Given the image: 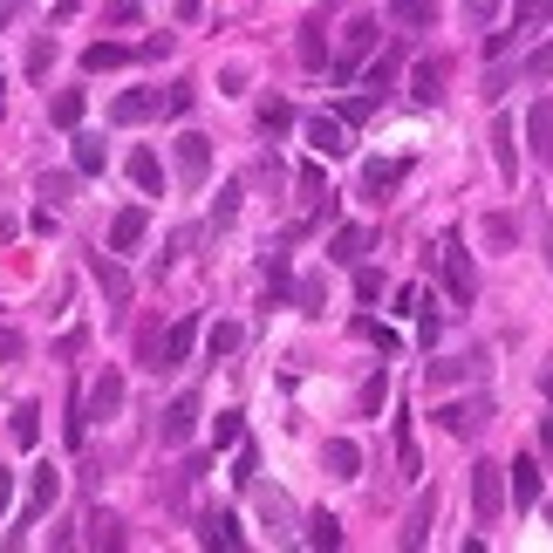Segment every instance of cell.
Listing matches in <instances>:
<instances>
[{"label":"cell","mask_w":553,"mask_h":553,"mask_svg":"<svg viewBox=\"0 0 553 553\" xmlns=\"http://www.w3.org/2000/svg\"><path fill=\"white\" fill-rule=\"evenodd\" d=\"M465 7H472L478 21H492V14H499V0H465Z\"/></svg>","instance_id":"6f0895ef"},{"label":"cell","mask_w":553,"mask_h":553,"mask_svg":"<svg viewBox=\"0 0 553 553\" xmlns=\"http://www.w3.org/2000/svg\"><path fill=\"white\" fill-rule=\"evenodd\" d=\"M294 185H301V198H308V205H315V198L328 192V178H321V164H301V171H294Z\"/></svg>","instance_id":"60d3db41"},{"label":"cell","mask_w":553,"mask_h":553,"mask_svg":"<svg viewBox=\"0 0 553 553\" xmlns=\"http://www.w3.org/2000/svg\"><path fill=\"white\" fill-rule=\"evenodd\" d=\"M178 14H185V21H192V14H198V0H178Z\"/></svg>","instance_id":"6125c7cd"},{"label":"cell","mask_w":553,"mask_h":553,"mask_svg":"<svg viewBox=\"0 0 553 553\" xmlns=\"http://www.w3.org/2000/svg\"><path fill=\"white\" fill-rule=\"evenodd\" d=\"M41 192H48V198H69V192H76V185H69L62 171H41Z\"/></svg>","instance_id":"db71d44e"},{"label":"cell","mask_w":553,"mask_h":553,"mask_svg":"<svg viewBox=\"0 0 553 553\" xmlns=\"http://www.w3.org/2000/svg\"><path fill=\"white\" fill-rule=\"evenodd\" d=\"M89 274H96V287H103V301H110V308H123V301H130V274H123L110 253H89Z\"/></svg>","instance_id":"2e32d148"},{"label":"cell","mask_w":553,"mask_h":553,"mask_svg":"<svg viewBox=\"0 0 553 553\" xmlns=\"http://www.w3.org/2000/svg\"><path fill=\"white\" fill-rule=\"evenodd\" d=\"M110 164V151H103V137H89V130H76V171L82 178H96Z\"/></svg>","instance_id":"d6a6232c"},{"label":"cell","mask_w":553,"mask_h":553,"mask_svg":"<svg viewBox=\"0 0 553 553\" xmlns=\"http://www.w3.org/2000/svg\"><path fill=\"white\" fill-rule=\"evenodd\" d=\"M253 472H260V451L246 444V451H239V458H233V485H253Z\"/></svg>","instance_id":"681fc988"},{"label":"cell","mask_w":553,"mask_h":553,"mask_svg":"<svg viewBox=\"0 0 553 553\" xmlns=\"http://www.w3.org/2000/svg\"><path fill=\"white\" fill-rule=\"evenodd\" d=\"M396 69H403V55H396V48H376V55H369V96H383V89H390L396 82Z\"/></svg>","instance_id":"4dcf8cb0"},{"label":"cell","mask_w":553,"mask_h":553,"mask_svg":"<svg viewBox=\"0 0 553 553\" xmlns=\"http://www.w3.org/2000/svg\"><path fill=\"white\" fill-rule=\"evenodd\" d=\"M171 164H178V185L198 192V185H205V171H212V137H205V130H185V137H178V151H171Z\"/></svg>","instance_id":"5b68a950"},{"label":"cell","mask_w":553,"mask_h":553,"mask_svg":"<svg viewBox=\"0 0 553 553\" xmlns=\"http://www.w3.org/2000/svg\"><path fill=\"white\" fill-rule=\"evenodd\" d=\"M198 540H205V547H246V533H239L233 513H212L205 526H198Z\"/></svg>","instance_id":"f1b7e54d"},{"label":"cell","mask_w":553,"mask_h":553,"mask_svg":"<svg viewBox=\"0 0 553 553\" xmlns=\"http://www.w3.org/2000/svg\"><path fill=\"white\" fill-rule=\"evenodd\" d=\"M21 356H28V342H21L14 328H0V362H21Z\"/></svg>","instance_id":"f907efd6"},{"label":"cell","mask_w":553,"mask_h":553,"mask_svg":"<svg viewBox=\"0 0 553 553\" xmlns=\"http://www.w3.org/2000/svg\"><path fill=\"white\" fill-rule=\"evenodd\" d=\"M239 198H246V185L233 178V185L219 192V205H212V226H233V219H239Z\"/></svg>","instance_id":"ab89813d"},{"label":"cell","mask_w":553,"mask_h":553,"mask_svg":"<svg viewBox=\"0 0 553 553\" xmlns=\"http://www.w3.org/2000/svg\"><path fill=\"white\" fill-rule=\"evenodd\" d=\"M137 14H144V0H110V21H117V28L123 21H137Z\"/></svg>","instance_id":"11a10c76"},{"label":"cell","mask_w":553,"mask_h":553,"mask_svg":"<svg viewBox=\"0 0 553 553\" xmlns=\"http://www.w3.org/2000/svg\"><path fill=\"white\" fill-rule=\"evenodd\" d=\"M403 178H410V158H369L356 178V198H390Z\"/></svg>","instance_id":"8992f818"},{"label":"cell","mask_w":553,"mask_h":553,"mask_svg":"<svg viewBox=\"0 0 553 553\" xmlns=\"http://www.w3.org/2000/svg\"><path fill=\"white\" fill-rule=\"evenodd\" d=\"M308 144H315L321 158H342V151H349V123L328 117V110H315V117H308Z\"/></svg>","instance_id":"4fadbf2b"},{"label":"cell","mask_w":553,"mask_h":553,"mask_svg":"<svg viewBox=\"0 0 553 553\" xmlns=\"http://www.w3.org/2000/svg\"><path fill=\"white\" fill-rule=\"evenodd\" d=\"M376 48H383V28H376L369 14H356V21L342 28V62H335V76L349 82V76H356V69H362V62L376 55Z\"/></svg>","instance_id":"277c9868"},{"label":"cell","mask_w":553,"mask_h":553,"mask_svg":"<svg viewBox=\"0 0 553 553\" xmlns=\"http://www.w3.org/2000/svg\"><path fill=\"white\" fill-rule=\"evenodd\" d=\"M356 294H362V301H376V294H383V274H376V267H362V274H356Z\"/></svg>","instance_id":"f5cc1de1"},{"label":"cell","mask_w":553,"mask_h":553,"mask_svg":"<svg viewBox=\"0 0 553 553\" xmlns=\"http://www.w3.org/2000/svg\"><path fill=\"white\" fill-rule=\"evenodd\" d=\"M192 431H198V396L185 390V396H178V403H171V410H164L158 437H164V444H192Z\"/></svg>","instance_id":"5bb4252c"},{"label":"cell","mask_w":553,"mask_h":553,"mask_svg":"<svg viewBox=\"0 0 553 553\" xmlns=\"http://www.w3.org/2000/svg\"><path fill=\"white\" fill-rule=\"evenodd\" d=\"M424 376H431V390H451V383H478V376H485V356H444V362H431V369H424Z\"/></svg>","instance_id":"8fae6325"},{"label":"cell","mask_w":553,"mask_h":553,"mask_svg":"<svg viewBox=\"0 0 553 553\" xmlns=\"http://www.w3.org/2000/svg\"><path fill=\"white\" fill-rule=\"evenodd\" d=\"M89 417H117L123 410V369H103L96 383H89V403H82Z\"/></svg>","instance_id":"e0dca14e"},{"label":"cell","mask_w":553,"mask_h":553,"mask_svg":"<svg viewBox=\"0 0 553 553\" xmlns=\"http://www.w3.org/2000/svg\"><path fill=\"white\" fill-rule=\"evenodd\" d=\"M308 547H321V553L342 547V526H335V513H315V519H308Z\"/></svg>","instance_id":"74e56055"},{"label":"cell","mask_w":553,"mask_h":553,"mask_svg":"<svg viewBox=\"0 0 553 553\" xmlns=\"http://www.w3.org/2000/svg\"><path fill=\"white\" fill-rule=\"evenodd\" d=\"M540 444H547V451H553V417H547V424H540Z\"/></svg>","instance_id":"91938a15"},{"label":"cell","mask_w":553,"mask_h":553,"mask_svg":"<svg viewBox=\"0 0 553 553\" xmlns=\"http://www.w3.org/2000/svg\"><path fill=\"white\" fill-rule=\"evenodd\" d=\"M7 14H14V0H0V35H7Z\"/></svg>","instance_id":"94428289"},{"label":"cell","mask_w":553,"mask_h":553,"mask_svg":"<svg viewBox=\"0 0 553 553\" xmlns=\"http://www.w3.org/2000/svg\"><path fill=\"white\" fill-rule=\"evenodd\" d=\"M431 260H437V274H444V294H451L458 308H472V301H478V274H472V253H465V239L444 233Z\"/></svg>","instance_id":"6da1fadb"},{"label":"cell","mask_w":553,"mask_h":553,"mask_svg":"<svg viewBox=\"0 0 553 553\" xmlns=\"http://www.w3.org/2000/svg\"><path fill=\"white\" fill-rule=\"evenodd\" d=\"M144 239V205H123L117 219H110V253H130Z\"/></svg>","instance_id":"484cf974"},{"label":"cell","mask_w":553,"mask_h":553,"mask_svg":"<svg viewBox=\"0 0 553 553\" xmlns=\"http://www.w3.org/2000/svg\"><path fill=\"white\" fill-rule=\"evenodd\" d=\"M137 55H144V48H130V41H89V48H82V69H89V76H110V69H130Z\"/></svg>","instance_id":"ba28073f"},{"label":"cell","mask_w":553,"mask_h":553,"mask_svg":"<svg viewBox=\"0 0 553 553\" xmlns=\"http://www.w3.org/2000/svg\"><path fill=\"white\" fill-rule=\"evenodd\" d=\"M110 117H117V123H151V117H164V89H123L117 103H110Z\"/></svg>","instance_id":"9c48e42d"},{"label":"cell","mask_w":553,"mask_h":553,"mask_svg":"<svg viewBox=\"0 0 553 553\" xmlns=\"http://www.w3.org/2000/svg\"><path fill=\"white\" fill-rule=\"evenodd\" d=\"M321 465H328V478H362V451L349 437H328L321 444Z\"/></svg>","instance_id":"7402d4cb"},{"label":"cell","mask_w":553,"mask_h":553,"mask_svg":"<svg viewBox=\"0 0 553 553\" xmlns=\"http://www.w3.org/2000/svg\"><path fill=\"white\" fill-rule=\"evenodd\" d=\"M478 239H485L492 253H513V246H519V226L506 219V212H492V219H478Z\"/></svg>","instance_id":"f546056e"},{"label":"cell","mask_w":553,"mask_h":553,"mask_svg":"<svg viewBox=\"0 0 553 553\" xmlns=\"http://www.w3.org/2000/svg\"><path fill=\"white\" fill-rule=\"evenodd\" d=\"M396 465H403V478L417 485V472H424V458H417V431H410V410L396 417Z\"/></svg>","instance_id":"83f0119b"},{"label":"cell","mask_w":553,"mask_h":553,"mask_svg":"<svg viewBox=\"0 0 553 553\" xmlns=\"http://www.w3.org/2000/svg\"><path fill=\"white\" fill-rule=\"evenodd\" d=\"M376 246V233L369 226H335V239H328V260H342V267H362V253Z\"/></svg>","instance_id":"d6986e66"},{"label":"cell","mask_w":553,"mask_h":553,"mask_svg":"<svg viewBox=\"0 0 553 553\" xmlns=\"http://www.w3.org/2000/svg\"><path fill=\"white\" fill-rule=\"evenodd\" d=\"M246 424H239V410H219V424H212V444H239Z\"/></svg>","instance_id":"7bdbcfd3"},{"label":"cell","mask_w":553,"mask_h":553,"mask_svg":"<svg viewBox=\"0 0 553 553\" xmlns=\"http://www.w3.org/2000/svg\"><path fill=\"white\" fill-rule=\"evenodd\" d=\"M437 417H444V431L451 437H472V431H485L499 410H492V396H472V403H444Z\"/></svg>","instance_id":"52a82bcc"},{"label":"cell","mask_w":553,"mask_h":553,"mask_svg":"<svg viewBox=\"0 0 553 553\" xmlns=\"http://www.w3.org/2000/svg\"><path fill=\"white\" fill-rule=\"evenodd\" d=\"M294 48H301V62H308V69H321V62H328V35H321V28H301V41H294Z\"/></svg>","instance_id":"f35d334b"},{"label":"cell","mask_w":553,"mask_h":553,"mask_svg":"<svg viewBox=\"0 0 553 553\" xmlns=\"http://www.w3.org/2000/svg\"><path fill=\"white\" fill-rule=\"evenodd\" d=\"M506 485H513V506H540V492H547V478H540V465H533V458L506 465Z\"/></svg>","instance_id":"44dd1931"},{"label":"cell","mask_w":553,"mask_h":553,"mask_svg":"<svg viewBox=\"0 0 553 553\" xmlns=\"http://www.w3.org/2000/svg\"><path fill=\"white\" fill-rule=\"evenodd\" d=\"M444 76H451V62H444V55H424V62L410 69V96H417V103H437V96H444Z\"/></svg>","instance_id":"ac0fdd59"},{"label":"cell","mask_w":553,"mask_h":553,"mask_svg":"<svg viewBox=\"0 0 553 553\" xmlns=\"http://www.w3.org/2000/svg\"><path fill=\"white\" fill-rule=\"evenodd\" d=\"M7 437H14L21 451H35V437H41V410L35 403H14V410H7Z\"/></svg>","instance_id":"4316f807"},{"label":"cell","mask_w":553,"mask_h":553,"mask_svg":"<svg viewBox=\"0 0 553 553\" xmlns=\"http://www.w3.org/2000/svg\"><path fill=\"white\" fill-rule=\"evenodd\" d=\"M321 294H328V287H321L315 274L301 280V287H294V301H301V308H308V315H321Z\"/></svg>","instance_id":"c3c4849f"},{"label":"cell","mask_w":553,"mask_h":553,"mask_svg":"<svg viewBox=\"0 0 553 553\" xmlns=\"http://www.w3.org/2000/svg\"><path fill=\"white\" fill-rule=\"evenodd\" d=\"M55 499H62V472H48V465H35V472H28V506H21V526L7 533V547H21V540H28V526H35V519L48 513Z\"/></svg>","instance_id":"3957f363"},{"label":"cell","mask_w":553,"mask_h":553,"mask_svg":"<svg viewBox=\"0 0 553 553\" xmlns=\"http://www.w3.org/2000/svg\"><path fill=\"white\" fill-rule=\"evenodd\" d=\"M540 246H547V267H553V219H540Z\"/></svg>","instance_id":"680465c9"},{"label":"cell","mask_w":553,"mask_h":553,"mask_svg":"<svg viewBox=\"0 0 553 553\" xmlns=\"http://www.w3.org/2000/svg\"><path fill=\"white\" fill-rule=\"evenodd\" d=\"M499 513H506V465L472 458V519L478 526H499Z\"/></svg>","instance_id":"7a4b0ae2"},{"label":"cell","mask_w":553,"mask_h":553,"mask_svg":"<svg viewBox=\"0 0 553 553\" xmlns=\"http://www.w3.org/2000/svg\"><path fill=\"white\" fill-rule=\"evenodd\" d=\"M513 137H519L513 117H492V164H499L506 185H519V144H513Z\"/></svg>","instance_id":"9a60e30c"},{"label":"cell","mask_w":553,"mask_h":553,"mask_svg":"<svg viewBox=\"0 0 553 553\" xmlns=\"http://www.w3.org/2000/svg\"><path fill=\"white\" fill-rule=\"evenodd\" d=\"M335 117H342V123H369V117H376V96H349Z\"/></svg>","instance_id":"7dc6e473"},{"label":"cell","mask_w":553,"mask_h":553,"mask_svg":"<svg viewBox=\"0 0 553 553\" xmlns=\"http://www.w3.org/2000/svg\"><path fill=\"white\" fill-rule=\"evenodd\" d=\"M82 349H89V328H69V335L55 342V362H76Z\"/></svg>","instance_id":"bcb514c9"},{"label":"cell","mask_w":553,"mask_h":553,"mask_svg":"<svg viewBox=\"0 0 553 553\" xmlns=\"http://www.w3.org/2000/svg\"><path fill=\"white\" fill-rule=\"evenodd\" d=\"M48 69H55V41L41 35L35 48H28V76H48Z\"/></svg>","instance_id":"ee69618b"},{"label":"cell","mask_w":553,"mask_h":553,"mask_svg":"<svg viewBox=\"0 0 553 553\" xmlns=\"http://www.w3.org/2000/svg\"><path fill=\"white\" fill-rule=\"evenodd\" d=\"M396 28H437V0H390Z\"/></svg>","instance_id":"1f68e13d"},{"label":"cell","mask_w":553,"mask_h":553,"mask_svg":"<svg viewBox=\"0 0 553 553\" xmlns=\"http://www.w3.org/2000/svg\"><path fill=\"white\" fill-rule=\"evenodd\" d=\"M547 28H553V0H519V7H513V35L519 41H526V35L540 41Z\"/></svg>","instance_id":"603a6c76"},{"label":"cell","mask_w":553,"mask_h":553,"mask_svg":"<svg viewBox=\"0 0 553 553\" xmlns=\"http://www.w3.org/2000/svg\"><path fill=\"white\" fill-rule=\"evenodd\" d=\"M287 123H294V110H287V103H260V130H267V137H280Z\"/></svg>","instance_id":"b9f144b4"},{"label":"cell","mask_w":553,"mask_h":553,"mask_svg":"<svg viewBox=\"0 0 553 553\" xmlns=\"http://www.w3.org/2000/svg\"><path fill=\"white\" fill-rule=\"evenodd\" d=\"M246 492H253V506H260V513L274 519V540H287V533H294V506L280 499L274 485H246Z\"/></svg>","instance_id":"cb8c5ba5"},{"label":"cell","mask_w":553,"mask_h":553,"mask_svg":"<svg viewBox=\"0 0 553 553\" xmlns=\"http://www.w3.org/2000/svg\"><path fill=\"white\" fill-rule=\"evenodd\" d=\"M185 110H192V82H171L164 89V117H185Z\"/></svg>","instance_id":"f6af8a7d"},{"label":"cell","mask_w":553,"mask_h":553,"mask_svg":"<svg viewBox=\"0 0 553 553\" xmlns=\"http://www.w3.org/2000/svg\"><path fill=\"white\" fill-rule=\"evenodd\" d=\"M239 342H246V335H239V321H219V328L205 335V356H212V362H226V356L239 349Z\"/></svg>","instance_id":"836d02e7"},{"label":"cell","mask_w":553,"mask_h":553,"mask_svg":"<svg viewBox=\"0 0 553 553\" xmlns=\"http://www.w3.org/2000/svg\"><path fill=\"white\" fill-rule=\"evenodd\" d=\"M526 144H533V158L540 164H553V96L526 103Z\"/></svg>","instance_id":"7c38bea8"},{"label":"cell","mask_w":553,"mask_h":553,"mask_svg":"<svg viewBox=\"0 0 553 553\" xmlns=\"http://www.w3.org/2000/svg\"><path fill=\"white\" fill-rule=\"evenodd\" d=\"M89 547H123V519L117 513H89Z\"/></svg>","instance_id":"e575fe53"},{"label":"cell","mask_w":553,"mask_h":553,"mask_svg":"<svg viewBox=\"0 0 553 553\" xmlns=\"http://www.w3.org/2000/svg\"><path fill=\"white\" fill-rule=\"evenodd\" d=\"M547 76H553V41L540 35V48H533V55L519 62V82H547Z\"/></svg>","instance_id":"d590c367"},{"label":"cell","mask_w":553,"mask_h":553,"mask_svg":"<svg viewBox=\"0 0 553 553\" xmlns=\"http://www.w3.org/2000/svg\"><path fill=\"white\" fill-rule=\"evenodd\" d=\"M431 513H437V492L424 485L417 506H410V519H403V533H396V547H424V540H431Z\"/></svg>","instance_id":"ffe728a7"},{"label":"cell","mask_w":553,"mask_h":553,"mask_svg":"<svg viewBox=\"0 0 553 553\" xmlns=\"http://www.w3.org/2000/svg\"><path fill=\"white\" fill-rule=\"evenodd\" d=\"M356 335H369L376 349H396V335H390V328H383V321H356Z\"/></svg>","instance_id":"816d5d0a"},{"label":"cell","mask_w":553,"mask_h":553,"mask_svg":"<svg viewBox=\"0 0 553 553\" xmlns=\"http://www.w3.org/2000/svg\"><path fill=\"white\" fill-rule=\"evenodd\" d=\"M48 117L62 123V130H76V123H82V89H62V96L48 103Z\"/></svg>","instance_id":"8d00e7d4"},{"label":"cell","mask_w":553,"mask_h":553,"mask_svg":"<svg viewBox=\"0 0 553 553\" xmlns=\"http://www.w3.org/2000/svg\"><path fill=\"white\" fill-rule=\"evenodd\" d=\"M198 349V315H178L164 328V349H158V369H178V362Z\"/></svg>","instance_id":"30bf717a"},{"label":"cell","mask_w":553,"mask_h":553,"mask_svg":"<svg viewBox=\"0 0 553 553\" xmlns=\"http://www.w3.org/2000/svg\"><path fill=\"white\" fill-rule=\"evenodd\" d=\"M130 185H137L144 198L164 192V164H158V151H130Z\"/></svg>","instance_id":"d4e9b609"},{"label":"cell","mask_w":553,"mask_h":553,"mask_svg":"<svg viewBox=\"0 0 553 553\" xmlns=\"http://www.w3.org/2000/svg\"><path fill=\"white\" fill-rule=\"evenodd\" d=\"M7 506H14V472H0V519H7Z\"/></svg>","instance_id":"9f6ffc18"}]
</instances>
